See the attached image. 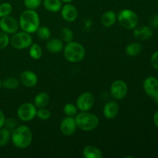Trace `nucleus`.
<instances>
[{"label": "nucleus", "mask_w": 158, "mask_h": 158, "mask_svg": "<svg viewBox=\"0 0 158 158\" xmlns=\"http://www.w3.org/2000/svg\"><path fill=\"white\" fill-rule=\"evenodd\" d=\"M11 141L19 149L29 148L32 141V133L26 125H19L11 133Z\"/></svg>", "instance_id": "nucleus-1"}, {"label": "nucleus", "mask_w": 158, "mask_h": 158, "mask_svg": "<svg viewBox=\"0 0 158 158\" xmlns=\"http://www.w3.org/2000/svg\"><path fill=\"white\" fill-rule=\"evenodd\" d=\"M19 28L28 33H34L40 26V19L35 10L27 9L23 11L19 19Z\"/></svg>", "instance_id": "nucleus-2"}, {"label": "nucleus", "mask_w": 158, "mask_h": 158, "mask_svg": "<svg viewBox=\"0 0 158 158\" xmlns=\"http://www.w3.org/2000/svg\"><path fill=\"white\" fill-rule=\"evenodd\" d=\"M63 56L67 61L77 63L82 61L86 56L84 46L77 42H69L64 46L63 49Z\"/></svg>", "instance_id": "nucleus-3"}, {"label": "nucleus", "mask_w": 158, "mask_h": 158, "mask_svg": "<svg viewBox=\"0 0 158 158\" xmlns=\"http://www.w3.org/2000/svg\"><path fill=\"white\" fill-rule=\"evenodd\" d=\"M77 128L83 131H91L95 130L99 125V118L95 114L89 111H80L75 117Z\"/></svg>", "instance_id": "nucleus-4"}, {"label": "nucleus", "mask_w": 158, "mask_h": 158, "mask_svg": "<svg viewBox=\"0 0 158 158\" xmlns=\"http://www.w3.org/2000/svg\"><path fill=\"white\" fill-rule=\"evenodd\" d=\"M117 21L123 29L131 30L138 26L139 17L137 14L131 9H124L117 14Z\"/></svg>", "instance_id": "nucleus-5"}, {"label": "nucleus", "mask_w": 158, "mask_h": 158, "mask_svg": "<svg viewBox=\"0 0 158 158\" xmlns=\"http://www.w3.org/2000/svg\"><path fill=\"white\" fill-rule=\"evenodd\" d=\"M9 43L12 46L16 49H25L29 48L32 44V38L30 33L24 31H17L12 34Z\"/></svg>", "instance_id": "nucleus-6"}, {"label": "nucleus", "mask_w": 158, "mask_h": 158, "mask_svg": "<svg viewBox=\"0 0 158 158\" xmlns=\"http://www.w3.org/2000/svg\"><path fill=\"white\" fill-rule=\"evenodd\" d=\"M37 108L32 103H24L17 109V117L23 122H29L36 117Z\"/></svg>", "instance_id": "nucleus-7"}, {"label": "nucleus", "mask_w": 158, "mask_h": 158, "mask_svg": "<svg viewBox=\"0 0 158 158\" xmlns=\"http://www.w3.org/2000/svg\"><path fill=\"white\" fill-rule=\"evenodd\" d=\"M110 94L116 100H121L127 97L128 94V86L122 80H117L113 82L110 86Z\"/></svg>", "instance_id": "nucleus-8"}, {"label": "nucleus", "mask_w": 158, "mask_h": 158, "mask_svg": "<svg viewBox=\"0 0 158 158\" xmlns=\"http://www.w3.org/2000/svg\"><path fill=\"white\" fill-rule=\"evenodd\" d=\"M95 98L90 92H84L77 99L76 105L80 111H89L94 106Z\"/></svg>", "instance_id": "nucleus-9"}, {"label": "nucleus", "mask_w": 158, "mask_h": 158, "mask_svg": "<svg viewBox=\"0 0 158 158\" xmlns=\"http://www.w3.org/2000/svg\"><path fill=\"white\" fill-rule=\"evenodd\" d=\"M0 29L6 33L12 35L19 29V21L14 17L10 16V15L0 18Z\"/></svg>", "instance_id": "nucleus-10"}, {"label": "nucleus", "mask_w": 158, "mask_h": 158, "mask_svg": "<svg viewBox=\"0 0 158 158\" xmlns=\"http://www.w3.org/2000/svg\"><path fill=\"white\" fill-rule=\"evenodd\" d=\"M60 129L62 134L64 136L69 137L74 134L77 129V122L75 117H66L60 122Z\"/></svg>", "instance_id": "nucleus-11"}, {"label": "nucleus", "mask_w": 158, "mask_h": 158, "mask_svg": "<svg viewBox=\"0 0 158 158\" xmlns=\"http://www.w3.org/2000/svg\"><path fill=\"white\" fill-rule=\"evenodd\" d=\"M143 89L148 97L154 99L158 94V79L155 77H148L143 83Z\"/></svg>", "instance_id": "nucleus-12"}, {"label": "nucleus", "mask_w": 158, "mask_h": 158, "mask_svg": "<svg viewBox=\"0 0 158 158\" xmlns=\"http://www.w3.org/2000/svg\"><path fill=\"white\" fill-rule=\"evenodd\" d=\"M61 15L63 19L69 23L74 22L78 17V10L75 6L70 3H66L61 8Z\"/></svg>", "instance_id": "nucleus-13"}, {"label": "nucleus", "mask_w": 158, "mask_h": 158, "mask_svg": "<svg viewBox=\"0 0 158 158\" xmlns=\"http://www.w3.org/2000/svg\"><path fill=\"white\" fill-rule=\"evenodd\" d=\"M19 82L26 87H33L38 83V77L31 70H25L20 73Z\"/></svg>", "instance_id": "nucleus-14"}, {"label": "nucleus", "mask_w": 158, "mask_h": 158, "mask_svg": "<svg viewBox=\"0 0 158 158\" xmlns=\"http://www.w3.org/2000/svg\"><path fill=\"white\" fill-rule=\"evenodd\" d=\"M153 29L148 26H137L134 29V36L140 41H146L153 36Z\"/></svg>", "instance_id": "nucleus-15"}, {"label": "nucleus", "mask_w": 158, "mask_h": 158, "mask_svg": "<svg viewBox=\"0 0 158 158\" xmlns=\"http://www.w3.org/2000/svg\"><path fill=\"white\" fill-rule=\"evenodd\" d=\"M119 110H120V106H119V104L117 103V101H115V100L108 101L107 103H105L104 106H103V116L109 120L114 119L118 114Z\"/></svg>", "instance_id": "nucleus-16"}, {"label": "nucleus", "mask_w": 158, "mask_h": 158, "mask_svg": "<svg viewBox=\"0 0 158 158\" xmlns=\"http://www.w3.org/2000/svg\"><path fill=\"white\" fill-rule=\"evenodd\" d=\"M64 47L63 42L61 39L52 38L49 39L46 44V48L51 53H60Z\"/></svg>", "instance_id": "nucleus-17"}, {"label": "nucleus", "mask_w": 158, "mask_h": 158, "mask_svg": "<svg viewBox=\"0 0 158 158\" xmlns=\"http://www.w3.org/2000/svg\"><path fill=\"white\" fill-rule=\"evenodd\" d=\"M117 21V15L114 11H106L100 17V23L105 27H110Z\"/></svg>", "instance_id": "nucleus-18"}, {"label": "nucleus", "mask_w": 158, "mask_h": 158, "mask_svg": "<svg viewBox=\"0 0 158 158\" xmlns=\"http://www.w3.org/2000/svg\"><path fill=\"white\" fill-rule=\"evenodd\" d=\"M83 156L85 158H102L103 157V154L97 147L87 145L83 148Z\"/></svg>", "instance_id": "nucleus-19"}, {"label": "nucleus", "mask_w": 158, "mask_h": 158, "mask_svg": "<svg viewBox=\"0 0 158 158\" xmlns=\"http://www.w3.org/2000/svg\"><path fill=\"white\" fill-rule=\"evenodd\" d=\"M49 100L50 99L49 94L46 92H41L35 96L33 103L37 109H40V108L46 107L49 105Z\"/></svg>", "instance_id": "nucleus-20"}, {"label": "nucleus", "mask_w": 158, "mask_h": 158, "mask_svg": "<svg viewBox=\"0 0 158 158\" xmlns=\"http://www.w3.org/2000/svg\"><path fill=\"white\" fill-rule=\"evenodd\" d=\"M61 0H43V4L45 9L50 12H58L63 6Z\"/></svg>", "instance_id": "nucleus-21"}, {"label": "nucleus", "mask_w": 158, "mask_h": 158, "mask_svg": "<svg viewBox=\"0 0 158 158\" xmlns=\"http://www.w3.org/2000/svg\"><path fill=\"white\" fill-rule=\"evenodd\" d=\"M142 50V46L139 43H131L127 46L125 49L126 54L129 56H137Z\"/></svg>", "instance_id": "nucleus-22"}, {"label": "nucleus", "mask_w": 158, "mask_h": 158, "mask_svg": "<svg viewBox=\"0 0 158 158\" xmlns=\"http://www.w3.org/2000/svg\"><path fill=\"white\" fill-rule=\"evenodd\" d=\"M29 56L33 60H40L43 56V49L37 43H34L29 46Z\"/></svg>", "instance_id": "nucleus-23"}, {"label": "nucleus", "mask_w": 158, "mask_h": 158, "mask_svg": "<svg viewBox=\"0 0 158 158\" xmlns=\"http://www.w3.org/2000/svg\"><path fill=\"white\" fill-rule=\"evenodd\" d=\"M20 84L19 80L15 77H7L2 81L3 87L9 89H15L19 87Z\"/></svg>", "instance_id": "nucleus-24"}, {"label": "nucleus", "mask_w": 158, "mask_h": 158, "mask_svg": "<svg viewBox=\"0 0 158 158\" xmlns=\"http://www.w3.org/2000/svg\"><path fill=\"white\" fill-rule=\"evenodd\" d=\"M11 140V132L6 128H0V147H5Z\"/></svg>", "instance_id": "nucleus-25"}, {"label": "nucleus", "mask_w": 158, "mask_h": 158, "mask_svg": "<svg viewBox=\"0 0 158 158\" xmlns=\"http://www.w3.org/2000/svg\"><path fill=\"white\" fill-rule=\"evenodd\" d=\"M36 35L40 40H48L51 37V31L47 26H40L36 30Z\"/></svg>", "instance_id": "nucleus-26"}, {"label": "nucleus", "mask_w": 158, "mask_h": 158, "mask_svg": "<svg viewBox=\"0 0 158 158\" xmlns=\"http://www.w3.org/2000/svg\"><path fill=\"white\" fill-rule=\"evenodd\" d=\"M60 38L62 41L65 42L66 43L72 42L73 40V32L72 29L68 27L63 28L60 31Z\"/></svg>", "instance_id": "nucleus-27"}, {"label": "nucleus", "mask_w": 158, "mask_h": 158, "mask_svg": "<svg viewBox=\"0 0 158 158\" xmlns=\"http://www.w3.org/2000/svg\"><path fill=\"white\" fill-rule=\"evenodd\" d=\"M63 113L66 117H75L76 115L78 114V108L77 105H74L73 103H66L63 107Z\"/></svg>", "instance_id": "nucleus-28"}, {"label": "nucleus", "mask_w": 158, "mask_h": 158, "mask_svg": "<svg viewBox=\"0 0 158 158\" xmlns=\"http://www.w3.org/2000/svg\"><path fill=\"white\" fill-rule=\"evenodd\" d=\"M12 11V6L9 2H3L0 4V18L9 15Z\"/></svg>", "instance_id": "nucleus-29"}, {"label": "nucleus", "mask_w": 158, "mask_h": 158, "mask_svg": "<svg viewBox=\"0 0 158 158\" xmlns=\"http://www.w3.org/2000/svg\"><path fill=\"white\" fill-rule=\"evenodd\" d=\"M43 0H24L25 7L27 9H32V10H35L38 9L42 5Z\"/></svg>", "instance_id": "nucleus-30"}, {"label": "nucleus", "mask_w": 158, "mask_h": 158, "mask_svg": "<svg viewBox=\"0 0 158 158\" xmlns=\"http://www.w3.org/2000/svg\"><path fill=\"white\" fill-rule=\"evenodd\" d=\"M50 117H51L50 111H49L48 109H46V107L37 109L36 117H38L40 120H48V119L50 118Z\"/></svg>", "instance_id": "nucleus-31"}, {"label": "nucleus", "mask_w": 158, "mask_h": 158, "mask_svg": "<svg viewBox=\"0 0 158 158\" xmlns=\"http://www.w3.org/2000/svg\"><path fill=\"white\" fill-rule=\"evenodd\" d=\"M18 126H19L18 120H17L15 118H12H12L6 119V120H5V123H4L5 128L9 130L11 133H12V131H14V130H15Z\"/></svg>", "instance_id": "nucleus-32"}, {"label": "nucleus", "mask_w": 158, "mask_h": 158, "mask_svg": "<svg viewBox=\"0 0 158 158\" xmlns=\"http://www.w3.org/2000/svg\"><path fill=\"white\" fill-rule=\"evenodd\" d=\"M9 41H10V39H9V34L0 30V49H5L9 45Z\"/></svg>", "instance_id": "nucleus-33"}, {"label": "nucleus", "mask_w": 158, "mask_h": 158, "mask_svg": "<svg viewBox=\"0 0 158 158\" xmlns=\"http://www.w3.org/2000/svg\"><path fill=\"white\" fill-rule=\"evenodd\" d=\"M150 27L152 29H158V14H154L150 18Z\"/></svg>", "instance_id": "nucleus-34"}, {"label": "nucleus", "mask_w": 158, "mask_h": 158, "mask_svg": "<svg viewBox=\"0 0 158 158\" xmlns=\"http://www.w3.org/2000/svg\"><path fill=\"white\" fill-rule=\"evenodd\" d=\"M151 63L153 67H154L156 70H158V50L154 52V53H153V55L151 56Z\"/></svg>", "instance_id": "nucleus-35"}, {"label": "nucleus", "mask_w": 158, "mask_h": 158, "mask_svg": "<svg viewBox=\"0 0 158 158\" xmlns=\"http://www.w3.org/2000/svg\"><path fill=\"white\" fill-rule=\"evenodd\" d=\"M5 120H6V117H5V115H4V114H3L2 111L0 110V128H2L4 127Z\"/></svg>", "instance_id": "nucleus-36"}, {"label": "nucleus", "mask_w": 158, "mask_h": 158, "mask_svg": "<svg viewBox=\"0 0 158 158\" xmlns=\"http://www.w3.org/2000/svg\"><path fill=\"white\" fill-rule=\"evenodd\" d=\"M153 121H154V125L158 128V110L155 112L153 117Z\"/></svg>", "instance_id": "nucleus-37"}, {"label": "nucleus", "mask_w": 158, "mask_h": 158, "mask_svg": "<svg viewBox=\"0 0 158 158\" xmlns=\"http://www.w3.org/2000/svg\"><path fill=\"white\" fill-rule=\"evenodd\" d=\"M73 1V0H61L62 2L65 3V4H66V3H70L72 2Z\"/></svg>", "instance_id": "nucleus-38"}, {"label": "nucleus", "mask_w": 158, "mask_h": 158, "mask_svg": "<svg viewBox=\"0 0 158 158\" xmlns=\"http://www.w3.org/2000/svg\"><path fill=\"white\" fill-rule=\"evenodd\" d=\"M154 100H155V102H156V103H157V104L158 105V94L157 96H156L155 97H154Z\"/></svg>", "instance_id": "nucleus-39"}, {"label": "nucleus", "mask_w": 158, "mask_h": 158, "mask_svg": "<svg viewBox=\"0 0 158 158\" xmlns=\"http://www.w3.org/2000/svg\"><path fill=\"white\" fill-rule=\"evenodd\" d=\"M2 86V81L0 80V89H1V87Z\"/></svg>", "instance_id": "nucleus-40"}, {"label": "nucleus", "mask_w": 158, "mask_h": 158, "mask_svg": "<svg viewBox=\"0 0 158 158\" xmlns=\"http://www.w3.org/2000/svg\"><path fill=\"white\" fill-rule=\"evenodd\" d=\"M157 5H158V0H157Z\"/></svg>", "instance_id": "nucleus-41"}]
</instances>
